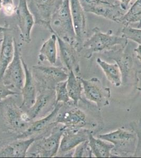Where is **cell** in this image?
I'll return each instance as SVG.
<instances>
[{
    "instance_id": "cell-6",
    "label": "cell",
    "mask_w": 141,
    "mask_h": 158,
    "mask_svg": "<svg viewBox=\"0 0 141 158\" xmlns=\"http://www.w3.org/2000/svg\"><path fill=\"white\" fill-rule=\"evenodd\" d=\"M63 0H27V6L34 16L35 24L48 29L50 20Z\"/></svg>"
},
{
    "instance_id": "cell-8",
    "label": "cell",
    "mask_w": 141,
    "mask_h": 158,
    "mask_svg": "<svg viewBox=\"0 0 141 158\" xmlns=\"http://www.w3.org/2000/svg\"><path fill=\"white\" fill-rule=\"evenodd\" d=\"M80 79L86 99L97 104L98 107L106 106L109 104L111 91L109 88L104 86L99 79L93 77L85 80L81 77Z\"/></svg>"
},
{
    "instance_id": "cell-35",
    "label": "cell",
    "mask_w": 141,
    "mask_h": 158,
    "mask_svg": "<svg viewBox=\"0 0 141 158\" xmlns=\"http://www.w3.org/2000/svg\"><path fill=\"white\" fill-rule=\"evenodd\" d=\"M2 9V0H0V11Z\"/></svg>"
},
{
    "instance_id": "cell-2",
    "label": "cell",
    "mask_w": 141,
    "mask_h": 158,
    "mask_svg": "<svg viewBox=\"0 0 141 158\" xmlns=\"http://www.w3.org/2000/svg\"><path fill=\"white\" fill-rule=\"evenodd\" d=\"M48 30L77 50V39L72 20L70 0H63L51 19Z\"/></svg>"
},
{
    "instance_id": "cell-23",
    "label": "cell",
    "mask_w": 141,
    "mask_h": 158,
    "mask_svg": "<svg viewBox=\"0 0 141 158\" xmlns=\"http://www.w3.org/2000/svg\"><path fill=\"white\" fill-rule=\"evenodd\" d=\"M88 144L92 154L97 158H109L114 148L112 143L98 138H96L92 133L89 135Z\"/></svg>"
},
{
    "instance_id": "cell-7",
    "label": "cell",
    "mask_w": 141,
    "mask_h": 158,
    "mask_svg": "<svg viewBox=\"0 0 141 158\" xmlns=\"http://www.w3.org/2000/svg\"><path fill=\"white\" fill-rule=\"evenodd\" d=\"M70 3L72 20L77 39V50L80 53L83 50L84 42L89 38L86 12L80 0H70Z\"/></svg>"
},
{
    "instance_id": "cell-18",
    "label": "cell",
    "mask_w": 141,
    "mask_h": 158,
    "mask_svg": "<svg viewBox=\"0 0 141 158\" xmlns=\"http://www.w3.org/2000/svg\"><path fill=\"white\" fill-rule=\"evenodd\" d=\"M10 30L4 32L1 42L0 49V79L13 60L15 56V38Z\"/></svg>"
},
{
    "instance_id": "cell-37",
    "label": "cell",
    "mask_w": 141,
    "mask_h": 158,
    "mask_svg": "<svg viewBox=\"0 0 141 158\" xmlns=\"http://www.w3.org/2000/svg\"><path fill=\"white\" fill-rule=\"evenodd\" d=\"M138 89L139 90V91L141 92V88H138Z\"/></svg>"
},
{
    "instance_id": "cell-24",
    "label": "cell",
    "mask_w": 141,
    "mask_h": 158,
    "mask_svg": "<svg viewBox=\"0 0 141 158\" xmlns=\"http://www.w3.org/2000/svg\"><path fill=\"white\" fill-rule=\"evenodd\" d=\"M97 62L102 69L107 80L116 87H118L122 82V75L117 63L111 64L98 58Z\"/></svg>"
},
{
    "instance_id": "cell-25",
    "label": "cell",
    "mask_w": 141,
    "mask_h": 158,
    "mask_svg": "<svg viewBox=\"0 0 141 158\" xmlns=\"http://www.w3.org/2000/svg\"><path fill=\"white\" fill-rule=\"evenodd\" d=\"M125 48H119L115 50L104 53L111 56V58L116 62L121 71L122 78L128 76L130 69L132 67V59L130 56L124 52Z\"/></svg>"
},
{
    "instance_id": "cell-4",
    "label": "cell",
    "mask_w": 141,
    "mask_h": 158,
    "mask_svg": "<svg viewBox=\"0 0 141 158\" xmlns=\"http://www.w3.org/2000/svg\"><path fill=\"white\" fill-rule=\"evenodd\" d=\"M4 85L12 90L21 91L25 81V72L22 63L20 46L15 39V56L0 79Z\"/></svg>"
},
{
    "instance_id": "cell-33",
    "label": "cell",
    "mask_w": 141,
    "mask_h": 158,
    "mask_svg": "<svg viewBox=\"0 0 141 158\" xmlns=\"http://www.w3.org/2000/svg\"><path fill=\"white\" fill-rule=\"evenodd\" d=\"M134 52H135L136 56L138 60L141 62V45H139L134 49Z\"/></svg>"
},
{
    "instance_id": "cell-19",
    "label": "cell",
    "mask_w": 141,
    "mask_h": 158,
    "mask_svg": "<svg viewBox=\"0 0 141 158\" xmlns=\"http://www.w3.org/2000/svg\"><path fill=\"white\" fill-rule=\"evenodd\" d=\"M57 44L59 45L60 56L62 63L68 71H73L77 73L80 71V64L77 51L73 46L57 37Z\"/></svg>"
},
{
    "instance_id": "cell-12",
    "label": "cell",
    "mask_w": 141,
    "mask_h": 158,
    "mask_svg": "<svg viewBox=\"0 0 141 158\" xmlns=\"http://www.w3.org/2000/svg\"><path fill=\"white\" fill-rule=\"evenodd\" d=\"M62 106V103L55 104L52 111L43 118H39L32 122L27 129L18 135V139H22L32 137L33 135L39 134L44 131L49 127L56 125V123L54 122V121Z\"/></svg>"
},
{
    "instance_id": "cell-38",
    "label": "cell",
    "mask_w": 141,
    "mask_h": 158,
    "mask_svg": "<svg viewBox=\"0 0 141 158\" xmlns=\"http://www.w3.org/2000/svg\"><path fill=\"white\" fill-rule=\"evenodd\" d=\"M139 29H141V28H139Z\"/></svg>"
},
{
    "instance_id": "cell-32",
    "label": "cell",
    "mask_w": 141,
    "mask_h": 158,
    "mask_svg": "<svg viewBox=\"0 0 141 158\" xmlns=\"http://www.w3.org/2000/svg\"><path fill=\"white\" fill-rule=\"evenodd\" d=\"M120 2V6L122 10L126 12L129 8L131 4L133 1V0H118Z\"/></svg>"
},
{
    "instance_id": "cell-21",
    "label": "cell",
    "mask_w": 141,
    "mask_h": 158,
    "mask_svg": "<svg viewBox=\"0 0 141 158\" xmlns=\"http://www.w3.org/2000/svg\"><path fill=\"white\" fill-rule=\"evenodd\" d=\"M57 37L52 33L43 43L39 50V60L41 62L47 61L51 64H55L57 59Z\"/></svg>"
},
{
    "instance_id": "cell-27",
    "label": "cell",
    "mask_w": 141,
    "mask_h": 158,
    "mask_svg": "<svg viewBox=\"0 0 141 158\" xmlns=\"http://www.w3.org/2000/svg\"><path fill=\"white\" fill-rule=\"evenodd\" d=\"M121 33V35L127 39L141 45V29L135 28L131 26H124L122 29Z\"/></svg>"
},
{
    "instance_id": "cell-28",
    "label": "cell",
    "mask_w": 141,
    "mask_h": 158,
    "mask_svg": "<svg viewBox=\"0 0 141 158\" xmlns=\"http://www.w3.org/2000/svg\"><path fill=\"white\" fill-rule=\"evenodd\" d=\"M88 141L83 142L75 148L73 157H84L85 156V153H86L87 156H89V155H88V152L91 153L92 152L88 144Z\"/></svg>"
},
{
    "instance_id": "cell-29",
    "label": "cell",
    "mask_w": 141,
    "mask_h": 158,
    "mask_svg": "<svg viewBox=\"0 0 141 158\" xmlns=\"http://www.w3.org/2000/svg\"><path fill=\"white\" fill-rule=\"evenodd\" d=\"M13 0H2V9L6 16H11L16 12Z\"/></svg>"
},
{
    "instance_id": "cell-9",
    "label": "cell",
    "mask_w": 141,
    "mask_h": 158,
    "mask_svg": "<svg viewBox=\"0 0 141 158\" xmlns=\"http://www.w3.org/2000/svg\"><path fill=\"white\" fill-rule=\"evenodd\" d=\"M80 1L86 13H92L118 23H121L122 19L126 13L120 6L92 3L81 0Z\"/></svg>"
},
{
    "instance_id": "cell-34",
    "label": "cell",
    "mask_w": 141,
    "mask_h": 158,
    "mask_svg": "<svg viewBox=\"0 0 141 158\" xmlns=\"http://www.w3.org/2000/svg\"><path fill=\"white\" fill-rule=\"evenodd\" d=\"M10 30V29L7 27H4L0 26V34H3V33L6 31Z\"/></svg>"
},
{
    "instance_id": "cell-22",
    "label": "cell",
    "mask_w": 141,
    "mask_h": 158,
    "mask_svg": "<svg viewBox=\"0 0 141 158\" xmlns=\"http://www.w3.org/2000/svg\"><path fill=\"white\" fill-rule=\"evenodd\" d=\"M73 71H68V76L66 80V87L71 100L75 106H77L79 101H83V88L80 77H77Z\"/></svg>"
},
{
    "instance_id": "cell-15",
    "label": "cell",
    "mask_w": 141,
    "mask_h": 158,
    "mask_svg": "<svg viewBox=\"0 0 141 158\" xmlns=\"http://www.w3.org/2000/svg\"><path fill=\"white\" fill-rule=\"evenodd\" d=\"M22 63L25 72V81L21 90L22 104L21 108L27 110L34 104L37 98V90L32 72L22 58Z\"/></svg>"
},
{
    "instance_id": "cell-16",
    "label": "cell",
    "mask_w": 141,
    "mask_h": 158,
    "mask_svg": "<svg viewBox=\"0 0 141 158\" xmlns=\"http://www.w3.org/2000/svg\"><path fill=\"white\" fill-rule=\"evenodd\" d=\"M6 117L8 123L16 130H23L24 131L32 123L26 111L19 108L15 103H11L6 106Z\"/></svg>"
},
{
    "instance_id": "cell-11",
    "label": "cell",
    "mask_w": 141,
    "mask_h": 158,
    "mask_svg": "<svg viewBox=\"0 0 141 158\" xmlns=\"http://www.w3.org/2000/svg\"><path fill=\"white\" fill-rule=\"evenodd\" d=\"M16 13L22 39L26 43H30L31 41V32L35 24V20L29 10L27 0H19Z\"/></svg>"
},
{
    "instance_id": "cell-5",
    "label": "cell",
    "mask_w": 141,
    "mask_h": 158,
    "mask_svg": "<svg viewBox=\"0 0 141 158\" xmlns=\"http://www.w3.org/2000/svg\"><path fill=\"white\" fill-rule=\"evenodd\" d=\"M98 138L112 143L114 146L112 151L123 153L134 152L137 144L136 135L133 132L123 129L100 135Z\"/></svg>"
},
{
    "instance_id": "cell-20",
    "label": "cell",
    "mask_w": 141,
    "mask_h": 158,
    "mask_svg": "<svg viewBox=\"0 0 141 158\" xmlns=\"http://www.w3.org/2000/svg\"><path fill=\"white\" fill-rule=\"evenodd\" d=\"M53 98H56L55 90L51 88L45 90L39 96H37L34 104L26 111L31 120L32 121L38 117L48 106Z\"/></svg>"
},
{
    "instance_id": "cell-3",
    "label": "cell",
    "mask_w": 141,
    "mask_h": 158,
    "mask_svg": "<svg viewBox=\"0 0 141 158\" xmlns=\"http://www.w3.org/2000/svg\"><path fill=\"white\" fill-rule=\"evenodd\" d=\"M66 128V126L63 124H56L48 135L39 137L36 140V143L34 144V151L31 152V156L42 158L56 156L59 152L61 138Z\"/></svg>"
},
{
    "instance_id": "cell-30",
    "label": "cell",
    "mask_w": 141,
    "mask_h": 158,
    "mask_svg": "<svg viewBox=\"0 0 141 158\" xmlns=\"http://www.w3.org/2000/svg\"><path fill=\"white\" fill-rule=\"evenodd\" d=\"M18 94V92L15 91L6 85H4L2 81L1 82H0V101L6 99L9 96L16 95Z\"/></svg>"
},
{
    "instance_id": "cell-10",
    "label": "cell",
    "mask_w": 141,
    "mask_h": 158,
    "mask_svg": "<svg viewBox=\"0 0 141 158\" xmlns=\"http://www.w3.org/2000/svg\"><path fill=\"white\" fill-rule=\"evenodd\" d=\"M91 132L89 130L82 128H67L61 138L59 152H68L77 146L89 140Z\"/></svg>"
},
{
    "instance_id": "cell-31",
    "label": "cell",
    "mask_w": 141,
    "mask_h": 158,
    "mask_svg": "<svg viewBox=\"0 0 141 158\" xmlns=\"http://www.w3.org/2000/svg\"><path fill=\"white\" fill-rule=\"evenodd\" d=\"M85 2L92 3L106 4L113 6H120V2L118 0H81Z\"/></svg>"
},
{
    "instance_id": "cell-13",
    "label": "cell",
    "mask_w": 141,
    "mask_h": 158,
    "mask_svg": "<svg viewBox=\"0 0 141 158\" xmlns=\"http://www.w3.org/2000/svg\"><path fill=\"white\" fill-rule=\"evenodd\" d=\"M33 71L38 77L45 84H54L67 80L68 72L62 67L35 65L33 67Z\"/></svg>"
},
{
    "instance_id": "cell-26",
    "label": "cell",
    "mask_w": 141,
    "mask_h": 158,
    "mask_svg": "<svg viewBox=\"0 0 141 158\" xmlns=\"http://www.w3.org/2000/svg\"><path fill=\"white\" fill-rule=\"evenodd\" d=\"M56 92V104L62 103L63 104H66L71 100L68 94L66 81L58 83L54 87Z\"/></svg>"
},
{
    "instance_id": "cell-1",
    "label": "cell",
    "mask_w": 141,
    "mask_h": 158,
    "mask_svg": "<svg viewBox=\"0 0 141 158\" xmlns=\"http://www.w3.org/2000/svg\"><path fill=\"white\" fill-rule=\"evenodd\" d=\"M92 32V35L83 45V50H85L84 56L87 59H90L95 53H106L121 48H125L128 43L126 38L113 34L112 30L104 33L98 27H95Z\"/></svg>"
},
{
    "instance_id": "cell-17",
    "label": "cell",
    "mask_w": 141,
    "mask_h": 158,
    "mask_svg": "<svg viewBox=\"0 0 141 158\" xmlns=\"http://www.w3.org/2000/svg\"><path fill=\"white\" fill-rule=\"evenodd\" d=\"M54 122L63 124L67 128H82L86 122V115L82 110L77 107L63 112L60 110Z\"/></svg>"
},
{
    "instance_id": "cell-14",
    "label": "cell",
    "mask_w": 141,
    "mask_h": 158,
    "mask_svg": "<svg viewBox=\"0 0 141 158\" xmlns=\"http://www.w3.org/2000/svg\"><path fill=\"white\" fill-rule=\"evenodd\" d=\"M39 137H30L19 139L0 149V157L4 158H24L29 149Z\"/></svg>"
},
{
    "instance_id": "cell-36",
    "label": "cell",
    "mask_w": 141,
    "mask_h": 158,
    "mask_svg": "<svg viewBox=\"0 0 141 158\" xmlns=\"http://www.w3.org/2000/svg\"><path fill=\"white\" fill-rule=\"evenodd\" d=\"M135 2H138V3H140V2H141V0H136Z\"/></svg>"
}]
</instances>
